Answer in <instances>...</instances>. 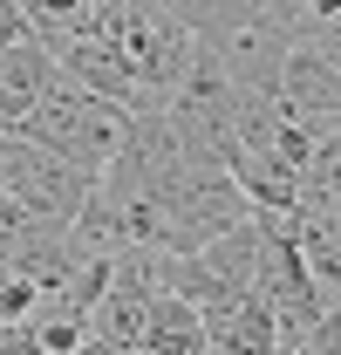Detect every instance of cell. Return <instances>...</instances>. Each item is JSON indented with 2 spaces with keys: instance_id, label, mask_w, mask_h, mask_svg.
<instances>
[{
  "instance_id": "6da1fadb",
  "label": "cell",
  "mask_w": 341,
  "mask_h": 355,
  "mask_svg": "<svg viewBox=\"0 0 341 355\" xmlns=\"http://www.w3.org/2000/svg\"><path fill=\"white\" fill-rule=\"evenodd\" d=\"M96 191V171L35 144L28 130H0V225H69Z\"/></svg>"
},
{
  "instance_id": "30bf717a",
  "label": "cell",
  "mask_w": 341,
  "mask_h": 355,
  "mask_svg": "<svg viewBox=\"0 0 341 355\" xmlns=\"http://www.w3.org/2000/svg\"><path fill=\"white\" fill-rule=\"evenodd\" d=\"M300 355H341V301H321V314L300 335Z\"/></svg>"
},
{
  "instance_id": "9c48e42d",
  "label": "cell",
  "mask_w": 341,
  "mask_h": 355,
  "mask_svg": "<svg viewBox=\"0 0 341 355\" xmlns=\"http://www.w3.org/2000/svg\"><path fill=\"white\" fill-rule=\"evenodd\" d=\"M164 7L198 35V42H225L232 28L259 21V0H164Z\"/></svg>"
},
{
  "instance_id": "3957f363",
  "label": "cell",
  "mask_w": 341,
  "mask_h": 355,
  "mask_svg": "<svg viewBox=\"0 0 341 355\" xmlns=\"http://www.w3.org/2000/svg\"><path fill=\"white\" fill-rule=\"evenodd\" d=\"M96 21L116 35L130 76L143 89V110H164V96L177 89V76H184L191 55H198V35L170 14L164 0H103Z\"/></svg>"
},
{
  "instance_id": "52a82bcc",
  "label": "cell",
  "mask_w": 341,
  "mask_h": 355,
  "mask_svg": "<svg viewBox=\"0 0 341 355\" xmlns=\"http://www.w3.org/2000/svg\"><path fill=\"white\" fill-rule=\"evenodd\" d=\"M55 76H62V62H55V48L42 35L0 42V130H14L48 89H55Z\"/></svg>"
},
{
  "instance_id": "8fae6325",
  "label": "cell",
  "mask_w": 341,
  "mask_h": 355,
  "mask_svg": "<svg viewBox=\"0 0 341 355\" xmlns=\"http://www.w3.org/2000/svg\"><path fill=\"white\" fill-rule=\"evenodd\" d=\"M300 42H314V48H321V55H328V62L341 69V14H335V21H321V28H307Z\"/></svg>"
},
{
  "instance_id": "277c9868",
  "label": "cell",
  "mask_w": 341,
  "mask_h": 355,
  "mask_svg": "<svg viewBox=\"0 0 341 355\" xmlns=\"http://www.w3.org/2000/svg\"><path fill=\"white\" fill-rule=\"evenodd\" d=\"M157 246H123L110 260V280L89 308V349L110 355H143V321H150V301H157Z\"/></svg>"
},
{
  "instance_id": "5b68a950",
  "label": "cell",
  "mask_w": 341,
  "mask_h": 355,
  "mask_svg": "<svg viewBox=\"0 0 341 355\" xmlns=\"http://www.w3.org/2000/svg\"><path fill=\"white\" fill-rule=\"evenodd\" d=\"M280 110L294 116L300 130L341 116V69L314 42H294V48H287V69H280Z\"/></svg>"
},
{
  "instance_id": "8992f818",
  "label": "cell",
  "mask_w": 341,
  "mask_h": 355,
  "mask_svg": "<svg viewBox=\"0 0 341 355\" xmlns=\"http://www.w3.org/2000/svg\"><path fill=\"white\" fill-rule=\"evenodd\" d=\"M198 314H205V349H218V355L280 349V321H273V308L259 301L253 287H225L212 308H198Z\"/></svg>"
},
{
  "instance_id": "ba28073f",
  "label": "cell",
  "mask_w": 341,
  "mask_h": 355,
  "mask_svg": "<svg viewBox=\"0 0 341 355\" xmlns=\"http://www.w3.org/2000/svg\"><path fill=\"white\" fill-rule=\"evenodd\" d=\"M143 355H205V314H198V301L157 287L150 321H143Z\"/></svg>"
},
{
  "instance_id": "7a4b0ae2",
  "label": "cell",
  "mask_w": 341,
  "mask_h": 355,
  "mask_svg": "<svg viewBox=\"0 0 341 355\" xmlns=\"http://www.w3.org/2000/svg\"><path fill=\"white\" fill-rule=\"evenodd\" d=\"M130 123H137V110H123L116 96H96V89L76 83V76H55V89H48L42 103L14 123V130H28L35 144L62 150V157H76L82 171L103 178V164L123 150Z\"/></svg>"
},
{
  "instance_id": "7c38bea8",
  "label": "cell",
  "mask_w": 341,
  "mask_h": 355,
  "mask_svg": "<svg viewBox=\"0 0 341 355\" xmlns=\"http://www.w3.org/2000/svg\"><path fill=\"white\" fill-rule=\"evenodd\" d=\"M21 35H35L28 14H21V0H0V42H21Z\"/></svg>"
}]
</instances>
